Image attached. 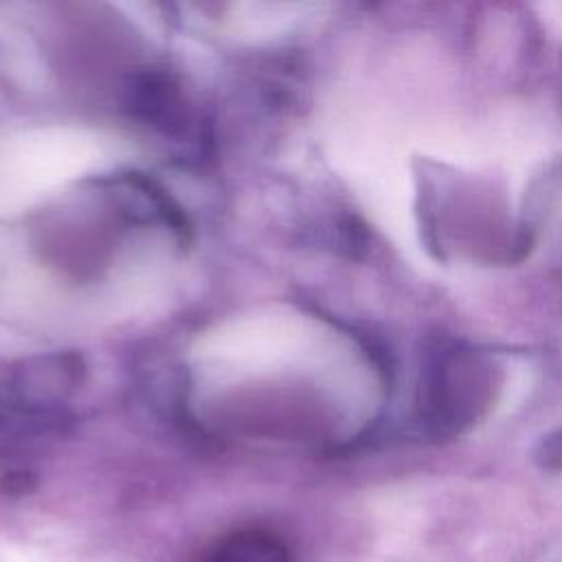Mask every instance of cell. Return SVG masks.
I'll list each match as a JSON object with an SVG mask.
<instances>
[{
    "instance_id": "cell-1",
    "label": "cell",
    "mask_w": 562,
    "mask_h": 562,
    "mask_svg": "<svg viewBox=\"0 0 562 562\" xmlns=\"http://www.w3.org/2000/svg\"><path fill=\"white\" fill-rule=\"evenodd\" d=\"M200 562H292V553L274 531L244 527L217 538Z\"/></svg>"
}]
</instances>
